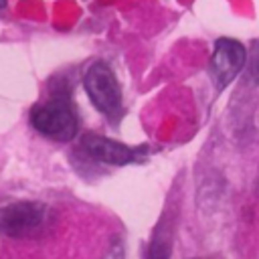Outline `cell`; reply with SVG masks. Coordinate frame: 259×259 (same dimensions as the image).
<instances>
[{
	"label": "cell",
	"mask_w": 259,
	"mask_h": 259,
	"mask_svg": "<svg viewBox=\"0 0 259 259\" xmlns=\"http://www.w3.org/2000/svg\"><path fill=\"white\" fill-rule=\"evenodd\" d=\"M249 79L255 83V85H259V47H257V51H255V55L251 57V63H249Z\"/></svg>",
	"instance_id": "obj_7"
},
{
	"label": "cell",
	"mask_w": 259,
	"mask_h": 259,
	"mask_svg": "<svg viewBox=\"0 0 259 259\" xmlns=\"http://www.w3.org/2000/svg\"><path fill=\"white\" fill-rule=\"evenodd\" d=\"M6 6V0H0V8H4Z\"/></svg>",
	"instance_id": "obj_9"
},
{
	"label": "cell",
	"mask_w": 259,
	"mask_h": 259,
	"mask_svg": "<svg viewBox=\"0 0 259 259\" xmlns=\"http://www.w3.org/2000/svg\"><path fill=\"white\" fill-rule=\"evenodd\" d=\"M168 253H170L168 239H166L164 235H158V237L152 241V247H150V255H148V259H168Z\"/></svg>",
	"instance_id": "obj_6"
},
{
	"label": "cell",
	"mask_w": 259,
	"mask_h": 259,
	"mask_svg": "<svg viewBox=\"0 0 259 259\" xmlns=\"http://www.w3.org/2000/svg\"><path fill=\"white\" fill-rule=\"evenodd\" d=\"M47 217V206L40 202H10L0 206V235L24 237L36 231Z\"/></svg>",
	"instance_id": "obj_4"
},
{
	"label": "cell",
	"mask_w": 259,
	"mask_h": 259,
	"mask_svg": "<svg viewBox=\"0 0 259 259\" xmlns=\"http://www.w3.org/2000/svg\"><path fill=\"white\" fill-rule=\"evenodd\" d=\"M105 259H123V247H121V243H113Z\"/></svg>",
	"instance_id": "obj_8"
},
{
	"label": "cell",
	"mask_w": 259,
	"mask_h": 259,
	"mask_svg": "<svg viewBox=\"0 0 259 259\" xmlns=\"http://www.w3.org/2000/svg\"><path fill=\"white\" fill-rule=\"evenodd\" d=\"M245 61H247V51L239 40L227 36L219 38L214 42V51L208 61V73L217 83V87L219 89L227 87L241 73Z\"/></svg>",
	"instance_id": "obj_3"
},
{
	"label": "cell",
	"mask_w": 259,
	"mask_h": 259,
	"mask_svg": "<svg viewBox=\"0 0 259 259\" xmlns=\"http://www.w3.org/2000/svg\"><path fill=\"white\" fill-rule=\"evenodd\" d=\"M83 85H85V91H87L91 103L101 113H105L109 117L119 113L121 89H119V83L107 63H103V61L93 63L83 77Z\"/></svg>",
	"instance_id": "obj_2"
},
{
	"label": "cell",
	"mask_w": 259,
	"mask_h": 259,
	"mask_svg": "<svg viewBox=\"0 0 259 259\" xmlns=\"http://www.w3.org/2000/svg\"><path fill=\"white\" fill-rule=\"evenodd\" d=\"M81 146L91 158H95L103 164H113V166H123V164L136 162L142 152L138 148H130L121 142H115V140H109V138L97 136V134H85L81 138Z\"/></svg>",
	"instance_id": "obj_5"
},
{
	"label": "cell",
	"mask_w": 259,
	"mask_h": 259,
	"mask_svg": "<svg viewBox=\"0 0 259 259\" xmlns=\"http://www.w3.org/2000/svg\"><path fill=\"white\" fill-rule=\"evenodd\" d=\"M30 123L38 134L59 142L73 140L79 130L75 107L67 95H55L49 101H42L32 107Z\"/></svg>",
	"instance_id": "obj_1"
}]
</instances>
